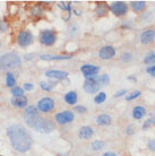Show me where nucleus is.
<instances>
[{"label": "nucleus", "instance_id": "f257e3e1", "mask_svg": "<svg viewBox=\"0 0 155 156\" xmlns=\"http://www.w3.org/2000/svg\"><path fill=\"white\" fill-rule=\"evenodd\" d=\"M7 135L10 139L13 147L20 153H25L31 149L33 140L31 135L20 125H12L7 129Z\"/></svg>", "mask_w": 155, "mask_h": 156}, {"label": "nucleus", "instance_id": "f03ea898", "mask_svg": "<svg viewBox=\"0 0 155 156\" xmlns=\"http://www.w3.org/2000/svg\"><path fill=\"white\" fill-rule=\"evenodd\" d=\"M26 123L27 126L32 128L33 130L38 131V133H52L56 128L54 123L49 119H44V118L40 117H34V118H26Z\"/></svg>", "mask_w": 155, "mask_h": 156}, {"label": "nucleus", "instance_id": "7ed1b4c3", "mask_svg": "<svg viewBox=\"0 0 155 156\" xmlns=\"http://www.w3.org/2000/svg\"><path fill=\"white\" fill-rule=\"evenodd\" d=\"M22 65V59L14 52L6 53L0 58V68L1 69H13Z\"/></svg>", "mask_w": 155, "mask_h": 156}, {"label": "nucleus", "instance_id": "20e7f679", "mask_svg": "<svg viewBox=\"0 0 155 156\" xmlns=\"http://www.w3.org/2000/svg\"><path fill=\"white\" fill-rule=\"evenodd\" d=\"M109 6V10L117 17H124L128 14L129 5L124 1H113Z\"/></svg>", "mask_w": 155, "mask_h": 156}, {"label": "nucleus", "instance_id": "39448f33", "mask_svg": "<svg viewBox=\"0 0 155 156\" xmlns=\"http://www.w3.org/2000/svg\"><path fill=\"white\" fill-rule=\"evenodd\" d=\"M39 41L41 44L45 47H51L57 42V34L52 30H43L40 32Z\"/></svg>", "mask_w": 155, "mask_h": 156}, {"label": "nucleus", "instance_id": "423d86ee", "mask_svg": "<svg viewBox=\"0 0 155 156\" xmlns=\"http://www.w3.org/2000/svg\"><path fill=\"white\" fill-rule=\"evenodd\" d=\"M75 120V114L73 111L70 110H65V111H60L54 115V121L60 126H66L71 123Z\"/></svg>", "mask_w": 155, "mask_h": 156}, {"label": "nucleus", "instance_id": "0eeeda50", "mask_svg": "<svg viewBox=\"0 0 155 156\" xmlns=\"http://www.w3.org/2000/svg\"><path fill=\"white\" fill-rule=\"evenodd\" d=\"M36 108L43 113H50L56 108V103H54V100L52 98H43L38 102Z\"/></svg>", "mask_w": 155, "mask_h": 156}, {"label": "nucleus", "instance_id": "6e6552de", "mask_svg": "<svg viewBox=\"0 0 155 156\" xmlns=\"http://www.w3.org/2000/svg\"><path fill=\"white\" fill-rule=\"evenodd\" d=\"M100 84L97 83L96 77L86 78L83 84V90H85L87 94H95L100 92Z\"/></svg>", "mask_w": 155, "mask_h": 156}, {"label": "nucleus", "instance_id": "1a4fd4ad", "mask_svg": "<svg viewBox=\"0 0 155 156\" xmlns=\"http://www.w3.org/2000/svg\"><path fill=\"white\" fill-rule=\"evenodd\" d=\"M101 70V68L96 65H92V63H85L81 67V73L83 74L84 78H92L96 77L99 73Z\"/></svg>", "mask_w": 155, "mask_h": 156}, {"label": "nucleus", "instance_id": "9d476101", "mask_svg": "<svg viewBox=\"0 0 155 156\" xmlns=\"http://www.w3.org/2000/svg\"><path fill=\"white\" fill-rule=\"evenodd\" d=\"M33 34L28 30H25V31H22L17 35V43L18 45H20L22 48H27L28 45H31L32 42H33Z\"/></svg>", "mask_w": 155, "mask_h": 156}, {"label": "nucleus", "instance_id": "9b49d317", "mask_svg": "<svg viewBox=\"0 0 155 156\" xmlns=\"http://www.w3.org/2000/svg\"><path fill=\"white\" fill-rule=\"evenodd\" d=\"M139 41L145 47L151 45L155 41V28H146L145 31L142 32L139 36Z\"/></svg>", "mask_w": 155, "mask_h": 156}, {"label": "nucleus", "instance_id": "f8f14e48", "mask_svg": "<svg viewBox=\"0 0 155 156\" xmlns=\"http://www.w3.org/2000/svg\"><path fill=\"white\" fill-rule=\"evenodd\" d=\"M116 48L112 47V45H104L99 51V58L102 59V60H111L116 57Z\"/></svg>", "mask_w": 155, "mask_h": 156}, {"label": "nucleus", "instance_id": "ddd939ff", "mask_svg": "<svg viewBox=\"0 0 155 156\" xmlns=\"http://www.w3.org/2000/svg\"><path fill=\"white\" fill-rule=\"evenodd\" d=\"M45 76L50 79H54V80H62V79H66L69 76V73L63 70H58V69H49V70L45 71Z\"/></svg>", "mask_w": 155, "mask_h": 156}, {"label": "nucleus", "instance_id": "4468645a", "mask_svg": "<svg viewBox=\"0 0 155 156\" xmlns=\"http://www.w3.org/2000/svg\"><path fill=\"white\" fill-rule=\"evenodd\" d=\"M94 135V129L89 126H83L78 130V137L83 140H88Z\"/></svg>", "mask_w": 155, "mask_h": 156}, {"label": "nucleus", "instance_id": "2eb2a0df", "mask_svg": "<svg viewBox=\"0 0 155 156\" xmlns=\"http://www.w3.org/2000/svg\"><path fill=\"white\" fill-rule=\"evenodd\" d=\"M129 7L132 12H136V14H142L146 10L147 8V2L146 1H143V0H138V1H132Z\"/></svg>", "mask_w": 155, "mask_h": 156}, {"label": "nucleus", "instance_id": "dca6fc26", "mask_svg": "<svg viewBox=\"0 0 155 156\" xmlns=\"http://www.w3.org/2000/svg\"><path fill=\"white\" fill-rule=\"evenodd\" d=\"M147 114V109L143 105H135L132 110V119L135 120H142Z\"/></svg>", "mask_w": 155, "mask_h": 156}, {"label": "nucleus", "instance_id": "f3484780", "mask_svg": "<svg viewBox=\"0 0 155 156\" xmlns=\"http://www.w3.org/2000/svg\"><path fill=\"white\" fill-rule=\"evenodd\" d=\"M40 58L47 61H62V60H69L73 58L71 55H41Z\"/></svg>", "mask_w": 155, "mask_h": 156}, {"label": "nucleus", "instance_id": "a211bd4d", "mask_svg": "<svg viewBox=\"0 0 155 156\" xmlns=\"http://www.w3.org/2000/svg\"><path fill=\"white\" fill-rule=\"evenodd\" d=\"M63 101L66 102L68 105H76L78 101V95L76 90H69L63 96Z\"/></svg>", "mask_w": 155, "mask_h": 156}, {"label": "nucleus", "instance_id": "6ab92c4d", "mask_svg": "<svg viewBox=\"0 0 155 156\" xmlns=\"http://www.w3.org/2000/svg\"><path fill=\"white\" fill-rule=\"evenodd\" d=\"M95 122H96V125L99 126H102V127H106V126H110L112 123V118L111 115H109V114H100V115H97L96 119H95Z\"/></svg>", "mask_w": 155, "mask_h": 156}, {"label": "nucleus", "instance_id": "aec40b11", "mask_svg": "<svg viewBox=\"0 0 155 156\" xmlns=\"http://www.w3.org/2000/svg\"><path fill=\"white\" fill-rule=\"evenodd\" d=\"M27 102H28V100H27L26 96H20V98H13L12 104L13 106H15L17 109H23V108H25L27 105Z\"/></svg>", "mask_w": 155, "mask_h": 156}, {"label": "nucleus", "instance_id": "412c9836", "mask_svg": "<svg viewBox=\"0 0 155 156\" xmlns=\"http://www.w3.org/2000/svg\"><path fill=\"white\" fill-rule=\"evenodd\" d=\"M109 12V6L105 2H99L95 8V14L99 17H103Z\"/></svg>", "mask_w": 155, "mask_h": 156}, {"label": "nucleus", "instance_id": "4be33fe9", "mask_svg": "<svg viewBox=\"0 0 155 156\" xmlns=\"http://www.w3.org/2000/svg\"><path fill=\"white\" fill-rule=\"evenodd\" d=\"M38 115H39V110H38L36 106L30 105L25 109V112H24V118L25 119L26 118H34V117H38Z\"/></svg>", "mask_w": 155, "mask_h": 156}, {"label": "nucleus", "instance_id": "5701e85b", "mask_svg": "<svg viewBox=\"0 0 155 156\" xmlns=\"http://www.w3.org/2000/svg\"><path fill=\"white\" fill-rule=\"evenodd\" d=\"M143 62L146 65V66H152V65H155V50L150 51L148 53L145 55L143 59Z\"/></svg>", "mask_w": 155, "mask_h": 156}, {"label": "nucleus", "instance_id": "b1692460", "mask_svg": "<svg viewBox=\"0 0 155 156\" xmlns=\"http://www.w3.org/2000/svg\"><path fill=\"white\" fill-rule=\"evenodd\" d=\"M134 60V55L130 51H124L120 55V61L124 63H129Z\"/></svg>", "mask_w": 155, "mask_h": 156}, {"label": "nucleus", "instance_id": "393cba45", "mask_svg": "<svg viewBox=\"0 0 155 156\" xmlns=\"http://www.w3.org/2000/svg\"><path fill=\"white\" fill-rule=\"evenodd\" d=\"M96 80L100 86H108L110 84V76L108 74H102L100 76H96Z\"/></svg>", "mask_w": 155, "mask_h": 156}, {"label": "nucleus", "instance_id": "a878e982", "mask_svg": "<svg viewBox=\"0 0 155 156\" xmlns=\"http://www.w3.org/2000/svg\"><path fill=\"white\" fill-rule=\"evenodd\" d=\"M142 96V92L139 90H132V93H129L126 95V101H135L137 98H139Z\"/></svg>", "mask_w": 155, "mask_h": 156}, {"label": "nucleus", "instance_id": "bb28decb", "mask_svg": "<svg viewBox=\"0 0 155 156\" xmlns=\"http://www.w3.org/2000/svg\"><path fill=\"white\" fill-rule=\"evenodd\" d=\"M15 85H16L15 76H14L12 73H8V74L6 75V86H7V87H12V88H14Z\"/></svg>", "mask_w": 155, "mask_h": 156}, {"label": "nucleus", "instance_id": "cd10ccee", "mask_svg": "<svg viewBox=\"0 0 155 156\" xmlns=\"http://www.w3.org/2000/svg\"><path fill=\"white\" fill-rule=\"evenodd\" d=\"M105 147V143L103 140H94L91 145V148L94 152H97V151H101Z\"/></svg>", "mask_w": 155, "mask_h": 156}, {"label": "nucleus", "instance_id": "c85d7f7f", "mask_svg": "<svg viewBox=\"0 0 155 156\" xmlns=\"http://www.w3.org/2000/svg\"><path fill=\"white\" fill-rule=\"evenodd\" d=\"M105 100H106V94H105L104 92H99V93L95 95V98H94V102H95V104H97V105L104 103Z\"/></svg>", "mask_w": 155, "mask_h": 156}, {"label": "nucleus", "instance_id": "c756f323", "mask_svg": "<svg viewBox=\"0 0 155 156\" xmlns=\"http://www.w3.org/2000/svg\"><path fill=\"white\" fill-rule=\"evenodd\" d=\"M154 126V121L152 120V118L150 117L148 119H146V120L144 121L143 126H142V130L143 131H146V130H148L150 128H152Z\"/></svg>", "mask_w": 155, "mask_h": 156}, {"label": "nucleus", "instance_id": "7c9ffc66", "mask_svg": "<svg viewBox=\"0 0 155 156\" xmlns=\"http://www.w3.org/2000/svg\"><path fill=\"white\" fill-rule=\"evenodd\" d=\"M12 94L14 95V98H20V96H24V90L22 87L15 86L12 90Z\"/></svg>", "mask_w": 155, "mask_h": 156}, {"label": "nucleus", "instance_id": "2f4dec72", "mask_svg": "<svg viewBox=\"0 0 155 156\" xmlns=\"http://www.w3.org/2000/svg\"><path fill=\"white\" fill-rule=\"evenodd\" d=\"M31 12L33 16H41L43 14V9L40 7L39 5H36V6H34V7L31 9Z\"/></svg>", "mask_w": 155, "mask_h": 156}, {"label": "nucleus", "instance_id": "473e14b6", "mask_svg": "<svg viewBox=\"0 0 155 156\" xmlns=\"http://www.w3.org/2000/svg\"><path fill=\"white\" fill-rule=\"evenodd\" d=\"M147 148L150 149V152L155 153V138H151L147 141Z\"/></svg>", "mask_w": 155, "mask_h": 156}, {"label": "nucleus", "instance_id": "72a5a7b5", "mask_svg": "<svg viewBox=\"0 0 155 156\" xmlns=\"http://www.w3.org/2000/svg\"><path fill=\"white\" fill-rule=\"evenodd\" d=\"M75 112H77V113H81V114H84L87 112V108L84 105H76L74 109Z\"/></svg>", "mask_w": 155, "mask_h": 156}, {"label": "nucleus", "instance_id": "f704fd0d", "mask_svg": "<svg viewBox=\"0 0 155 156\" xmlns=\"http://www.w3.org/2000/svg\"><path fill=\"white\" fill-rule=\"evenodd\" d=\"M52 87H53V85H50L49 83L41 82V88H42L43 90H45V92H50V90H52Z\"/></svg>", "mask_w": 155, "mask_h": 156}, {"label": "nucleus", "instance_id": "c9c22d12", "mask_svg": "<svg viewBox=\"0 0 155 156\" xmlns=\"http://www.w3.org/2000/svg\"><path fill=\"white\" fill-rule=\"evenodd\" d=\"M146 73H147L151 77L155 78V65H152V66H148L146 68Z\"/></svg>", "mask_w": 155, "mask_h": 156}, {"label": "nucleus", "instance_id": "e433bc0d", "mask_svg": "<svg viewBox=\"0 0 155 156\" xmlns=\"http://www.w3.org/2000/svg\"><path fill=\"white\" fill-rule=\"evenodd\" d=\"M126 133H127V135H130V136L134 135V133H135V126L129 125L128 127L126 128Z\"/></svg>", "mask_w": 155, "mask_h": 156}, {"label": "nucleus", "instance_id": "4c0bfd02", "mask_svg": "<svg viewBox=\"0 0 155 156\" xmlns=\"http://www.w3.org/2000/svg\"><path fill=\"white\" fill-rule=\"evenodd\" d=\"M126 94H127V90H126V88H122V90L116 92V94H114V98H122V96H124Z\"/></svg>", "mask_w": 155, "mask_h": 156}, {"label": "nucleus", "instance_id": "58836bf2", "mask_svg": "<svg viewBox=\"0 0 155 156\" xmlns=\"http://www.w3.org/2000/svg\"><path fill=\"white\" fill-rule=\"evenodd\" d=\"M34 88V86H33V84H31V83H25L23 86V90H27V92H30V90H32Z\"/></svg>", "mask_w": 155, "mask_h": 156}, {"label": "nucleus", "instance_id": "ea45409f", "mask_svg": "<svg viewBox=\"0 0 155 156\" xmlns=\"http://www.w3.org/2000/svg\"><path fill=\"white\" fill-rule=\"evenodd\" d=\"M8 28V25L6 22L4 20H0V32H6Z\"/></svg>", "mask_w": 155, "mask_h": 156}, {"label": "nucleus", "instance_id": "a19ab883", "mask_svg": "<svg viewBox=\"0 0 155 156\" xmlns=\"http://www.w3.org/2000/svg\"><path fill=\"white\" fill-rule=\"evenodd\" d=\"M124 23L122 24V25H121V27H124V28H129L130 27V25H132V23H130V20H124Z\"/></svg>", "mask_w": 155, "mask_h": 156}, {"label": "nucleus", "instance_id": "79ce46f5", "mask_svg": "<svg viewBox=\"0 0 155 156\" xmlns=\"http://www.w3.org/2000/svg\"><path fill=\"white\" fill-rule=\"evenodd\" d=\"M102 156H119V155L114 152H105Z\"/></svg>", "mask_w": 155, "mask_h": 156}, {"label": "nucleus", "instance_id": "37998d69", "mask_svg": "<svg viewBox=\"0 0 155 156\" xmlns=\"http://www.w3.org/2000/svg\"><path fill=\"white\" fill-rule=\"evenodd\" d=\"M128 80H132V82H137V78L136 77H132V76H129L128 78H127Z\"/></svg>", "mask_w": 155, "mask_h": 156}, {"label": "nucleus", "instance_id": "c03bdc74", "mask_svg": "<svg viewBox=\"0 0 155 156\" xmlns=\"http://www.w3.org/2000/svg\"><path fill=\"white\" fill-rule=\"evenodd\" d=\"M151 118H152V120L154 121V125H155V110H154V111H153V113H152Z\"/></svg>", "mask_w": 155, "mask_h": 156}, {"label": "nucleus", "instance_id": "a18cd8bd", "mask_svg": "<svg viewBox=\"0 0 155 156\" xmlns=\"http://www.w3.org/2000/svg\"><path fill=\"white\" fill-rule=\"evenodd\" d=\"M58 156H67V155H66V154H59Z\"/></svg>", "mask_w": 155, "mask_h": 156}]
</instances>
